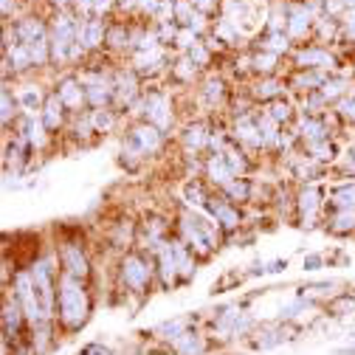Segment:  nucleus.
I'll return each mask as SVG.
<instances>
[{"mask_svg":"<svg viewBox=\"0 0 355 355\" xmlns=\"http://www.w3.org/2000/svg\"><path fill=\"white\" fill-rule=\"evenodd\" d=\"M57 299H60V319H62V324L68 330H76V327H82L87 322V313H91V299H87V291H85V285L79 279L62 274Z\"/></svg>","mask_w":355,"mask_h":355,"instance_id":"1","label":"nucleus"},{"mask_svg":"<svg viewBox=\"0 0 355 355\" xmlns=\"http://www.w3.org/2000/svg\"><path fill=\"white\" fill-rule=\"evenodd\" d=\"M223 20L234 23L245 37L262 23H268V9L259 0H223Z\"/></svg>","mask_w":355,"mask_h":355,"instance_id":"2","label":"nucleus"},{"mask_svg":"<svg viewBox=\"0 0 355 355\" xmlns=\"http://www.w3.org/2000/svg\"><path fill=\"white\" fill-rule=\"evenodd\" d=\"M161 144H164V132H161L155 124L144 121V124H139V127H132L130 136L124 139V155H130V158H144V155L158 153Z\"/></svg>","mask_w":355,"mask_h":355,"instance_id":"3","label":"nucleus"},{"mask_svg":"<svg viewBox=\"0 0 355 355\" xmlns=\"http://www.w3.org/2000/svg\"><path fill=\"white\" fill-rule=\"evenodd\" d=\"M153 265L141 257V254H127L119 265V277H121V285H127L132 293H144L153 282Z\"/></svg>","mask_w":355,"mask_h":355,"instance_id":"4","label":"nucleus"},{"mask_svg":"<svg viewBox=\"0 0 355 355\" xmlns=\"http://www.w3.org/2000/svg\"><path fill=\"white\" fill-rule=\"evenodd\" d=\"M31 285H34V293H37L42 313H46V319H49L51 310H54V268H51V262H34Z\"/></svg>","mask_w":355,"mask_h":355,"instance_id":"5","label":"nucleus"},{"mask_svg":"<svg viewBox=\"0 0 355 355\" xmlns=\"http://www.w3.org/2000/svg\"><path fill=\"white\" fill-rule=\"evenodd\" d=\"M141 113H144L147 121L155 124L161 132L169 130V124H172V102H169V96L161 94V91H150V94L141 99Z\"/></svg>","mask_w":355,"mask_h":355,"instance_id":"6","label":"nucleus"},{"mask_svg":"<svg viewBox=\"0 0 355 355\" xmlns=\"http://www.w3.org/2000/svg\"><path fill=\"white\" fill-rule=\"evenodd\" d=\"M60 262H62V274H68V277H73L79 282H85L87 277H91V262H87L85 251L79 245H73V243H65L60 248Z\"/></svg>","mask_w":355,"mask_h":355,"instance_id":"7","label":"nucleus"},{"mask_svg":"<svg viewBox=\"0 0 355 355\" xmlns=\"http://www.w3.org/2000/svg\"><path fill=\"white\" fill-rule=\"evenodd\" d=\"M211 220H217V226L223 232H234L240 226V211L232 206V200L226 195H209V203H206Z\"/></svg>","mask_w":355,"mask_h":355,"instance_id":"8","label":"nucleus"},{"mask_svg":"<svg viewBox=\"0 0 355 355\" xmlns=\"http://www.w3.org/2000/svg\"><path fill=\"white\" fill-rule=\"evenodd\" d=\"M15 37H17V42H23V46H34V42L51 40V28L42 23L40 17L28 15V17H20L15 23Z\"/></svg>","mask_w":355,"mask_h":355,"instance_id":"9","label":"nucleus"},{"mask_svg":"<svg viewBox=\"0 0 355 355\" xmlns=\"http://www.w3.org/2000/svg\"><path fill=\"white\" fill-rule=\"evenodd\" d=\"M234 139H237L240 147H251V150L265 147L262 132H259V121H257L251 113H245V110H243V113L237 116V121H234Z\"/></svg>","mask_w":355,"mask_h":355,"instance_id":"10","label":"nucleus"},{"mask_svg":"<svg viewBox=\"0 0 355 355\" xmlns=\"http://www.w3.org/2000/svg\"><path fill=\"white\" fill-rule=\"evenodd\" d=\"M57 96L62 99V105H65L68 110H76V113L87 105L85 85L79 82V76H65V79H60V85H57Z\"/></svg>","mask_w":355,"mask_h":355,"instance_id":"11","label":"nucleus"},{"mask_svg":"<svg viewBox=\"0 0 355 355\" xmlns=\"http://www.w3.org/2000/svg\"><path fill=\"white\" fill-rule=\"evenodd\" d=\"M336 65V57L324 49H316V46H310V49H299L296 51V68L302 71H327Z\"/></svg>","mask_w":355,"mask_h":355,"instance_id":"12","label":"nucleus"},{"mask_svg":"<svg viewBox=\"0 0 355 355\" xmlns=\"http://www.w3.org/2000/svg\"><path fill=\"white\" fill-rule=\"evenodd\" d=\"M164 68H166V51L161 46L150 51H136V57H132V71L139 76H155Z\"/></svg>","mask_w":355,"mask_h":355,"instance_id":"13","label":"nucleus"},{"mask_svg":"<svg viewBox=\"0 0 355 355\" xmlns=\"http://www.w3.org/2000/svg\"><path fill=\"white\" fill-rule=\"evenodd\" d=\"M214 327H217V333H223V336H237V333H245L251 327V319L237 307H226L223 313L214 319Z\"/></svg>","mask_w":355,"mask_h":355,"instance_id":"14","label":"nucleus"},{"mask_svg":"<svg viewBox=\"0 0 355 355\" xmlns=\"http://www.w3.org/2000/svg\"><path fill=\"white\" fill-rule=\"evenodd\" d=\"M206 178L211 184H217L220 189H226L232 181H234V169L229 166V161L223 158V153H211L209 161H206Z\"/></svg>","mask_w":355,"mask_h":355,"instance_id":"15","label":"nucleus"},{"mask_svg":"<svg viewBox=\"0 0 355 355\" xmlns=\"http://www.w3.org/2000/svg\"><path fill=\"white\" fill-rule=\"evenodd\" d=\"M158 274H161V282L164 285H172L175 279H181L178 277V259H175V248H172V240H164L158 248Z\"/></svg>","mask_w":355,"mask_h":355,"instance_id":"16","label":"nucleus"},{"mask_svg":"<svg viewBox=\"0 0 355 355\" xmlns=\"http://www.w3.org/2000/svg\"><path fill=\"white\" fill-rule=\"evenodd\" d=\"M113 85H116V99L121 105H130L139 94V73L136 71H119L113 76Z\"/></svg>","mask_w":355,"mask_h":355,"instance_id":"17","label":"nucleus"},{"mask_svg":"<svg viewBox=\"0 0 355 355\" xmlns=\"http://www.w3.org/2000/svg\"><path fill=\"white\" fill-rule=\"evenodd\" d=\"M299 136L307 144H316V141L330 139V127H327V121L322 116H304L302 119V127H299Z\"/></svg>","mask_w":355,"mask_h":355,"instance_id":"18","label":"nucleus"},{"mask_svg":"<svg viewBox=\"0 0 355 355\" xmlns=\"http://www.w3.org/2000/svg\"><path fill=\"white\" fill-rule=\"evenodd\" d=\"M23 316H26V310H23V304L15 299H9L6 302V307H3V336H6V344L12 341V338H17V333H20V324H23Z\"/></svg>","mask_w":355,"mask_h":355,"instance_id":"19","label":"nucleus"},{"mask_svg":"<svg viewBox=\"0 0 355 355\" xmlns=\"http://www.w3.org/2000/svg\"><path fill=\"white\" fill-rule=\"evenodd\" d=\"M65 105H62V99L57 96V91L46 99V105H42V124H46L49 130H60L62 127V121H65Z\"/></svg>","mask_w":355,"mask_h":355,"instance_id":"20","label":"nucleus"},{"mask_svg":"<svg viewBox=\"0 0 355 355\" xmlns=\"http://www.w3.org/2000/svg\"><path fill=\"white\" fill-rule=\"evenodd\" d=\"M251 96L257 99V102H274V99H279L282 96V82L279 79H274V76H262L254 87H251Z\"/></svg>","mask_w":355,"mask_h":355,"instance_id":"21","label":"nucleus"},{"mask_svg":"<svg viewBox=\"0 0 355 355\" xmlns=\"http://www.w3.org/2000/svg\"><path fill=\"white\" fill-rule=\"evenodd\" d=\"M296 206H299V211H302L304 220H313L316 211L322 209V192L316 187H304L299 192V198H296Z\"/></svg>","mask_w":355,"mask_h":355,"instance_id":"22","label":"nucleus"},{"mask_svg":"<svg viewBox=\"0 0 355 355\" xmlns=\"http://www.w3.org/2000/svg\"><path fill=\"white\" fill-rule=\"evenodd\" d=\"M6 73L15 68V71H26V68H34V60H31V51L28 46H23V42H17V46L6 49V62H3Z\"/></svg>","mask_w":355,"mask_h":355,"instance_id":"23","label":"nucleus"},{"mask_svg":"<svg viewBox=\"0 0 355 355\" xmlns=\"http://www.w3.org/2000/svg\"><path fill=\"white\" fill-rule=\"evenodd\" d=\"M327 229L333 234H349V232H355V209H336L327 217Z\"/></svg>","mask_w":355,"mask_h":355,"instance_id":"24","label":"nucleus"},{"mask_svg":"<svg viewBox=\"0 0 355 355\" xmlns=\"http://www.w3.org/2000/svg\"><path fill=\"white\" fill-rule=\"evenodd\" d=\"M324 82H327V73L324 71H302V73H296L293 76V87L296 91H307V94H316L319 87H324Z\"/></svg>","mask_w":355,"mask_h":355,"instance_id":"25","label":"nucleus"},{"mask_svg":"<svg viewBox=\"0 0 355 355\" xmlns=\"http://www.w3.org/2000/svg\"><path fill=\"white\" fill-rule=\"evenodd\" d=\"M209 141H211V132L206 130V124H203V121H195V124H189V127H187V132H184V144H187L189 150L200 153Z\"/></svg>","mask_w":355,"mask_h":355,"instance_id":"26","label":"nucleus"},{"mask_svg":"<svg viewBox=\"0 0 355 355\" xmlns=\"http://www.w3.org/2000/svg\"><path fill=\"white\" fill-rule=\"evenodd\" d=\"M203 99H206V105H211V107L223 105V99H226V82L220 79V76H209V79L203 82Z\"/></svg>","mask_w":355,"mask_h":355,"instance_id":"27","label":"nucleus"},{"mask_svg":"<svg viewBox=\"0 0 355 355\" xmlns=\"http://www.w3.org/2000/svg\"><path fill=\"white\" fill-rule=\"evenodd\" d=\"M17 102H20V107H23L28 116H34L42 105H46V102H42V91H40L37 85H26L23 91H20V96H17Z\"/></svg>","mask_w":355,"mask_h":355,"instance_id":"28","label":"nucleus"},{"mask_svg":"<svg viewBox=\"0 0 355 355\" xmlns=\"http://www.w3.org/2000/svg\"><path fill=\"white\" fill-rule=\"evenodd\" d=\"M277 65H279V54H274V51H257L254 57H251V68L257 71V73H262V76H271L274 71H277Z\"/></svg>","mask_w":355,"mask_h":355,"instance_id":"29","label":"nucleus"},{"mask_svg":"<svg viewBox=\"0 0 355 355\" xmlns=\"http://www.w3.org/2000/svg\"><path fill=\"white\" fill-rule=\"evenodd\" d=\"M223 158L229 161V166L234 169V175L240 178V175H245V169H248V158H245V153H243V147L240 144H226L223 150Z\"/></svg>","mask_w":355,"mask_h":355,"instance_id":"30","label":"nucleus"},{"mask_svg":"<svg viewBox=\"0 0 355 355\" xmlns=\"http://www.w3.org/2000/svg\"><path fill=\"white\" fill-rule=\"evenodd\" d=\"M330 206L333 209H355V181L333 189L330 192Z\"/></svg>","mask_w":355,"mask_h":355,"instance_id":"31","label":"nucleus"},{"mask_svg":"<svg viewBox=\"0 0 355 355\" xmlns=\"http://www.w3.org/2000/svg\"><path fill=\"white\" fill-rule=\"evenodd\" d=\"M349 79H344V76H327V82H324V87H322V96L324 99H330V102H338L347 91H349Z\"/></svg>","mask_w":355,"mask_h":355,"instance_id":"32","label":"nucleus"},{"mask_svg":"<svg viewBox=\"0 0 355 355\" xmlns=\"http://www.w3.org/2000/svg\"><path fill=\"white\" fill-rule=\"evenodd\" d=\"M172 76H175V79H181V82H192V79L198 76V65H195V60H192L189 54H181V57H178V62L172 65Z\"/></svg>","mask_w":355,"mask_h":355,"instance_id":"33","label":"nucleus"},{"mask_svg":"<svg viewBox=\"0 0 355 355\" xmlns=\"http://www.w3.org/2000/svg\"><path fill=\"white\" fill-rule=\"evenodd\" d=\"M184 200H187L189 206H195V209H203V206L209 203V192H206V187H203L200 181H189V184L184 187Z\"/></svg>","mask_w":355,"mask_h":355,"instance_id":"34","label":"nucleus"},{"mask_svg":"<svg viewBox=\"0 0 355 355\" xmlns=\"http://www.w3.org/2000/svg\"><path fill=\"white\" fill-rule=\"evenodd\" d=\"M336 113L344 119V121H349V124H355V85L349 87V91L336 102Z\"/></svg>","mask_w":355,"mask_h":355,"instance_id":"35","label":"nucleus"},{"mask_svg":"<svg viewBox=\"0 0 355 355\" xmlns=\"http://www.w3.org/2000/svg\"><path fill=\"white\" fill-rule=\"evenodd\" d=\"M105 42L110 49H130V28L127 26H110L105 34Z\"/></svg>","mask_w":355,"mask_h":355,"instance_id":"36","label":"nucleus"},{"mask_svg":"<svg viewBox=\"0 0 355 355\" xmlns=\"http://www.w3.org/2000/svg\"><path fill=\"white\" fill-rule=\"evenodd\" d=\"M91 119H94L96 132H110V130L116 127V113H113L110 107H96V110L91 113Z\"/></svg>","mask_w":355,"mask_h":355,"instance_id":"37","label":"nucleus"},{"mask_svg":"<svg viewBox=\"0 0 355 355\" xmlns=\"http://www.w3.org/2000/svg\"><path fill=\"white\" fill-rule=\"evenodd\" d=\"M265 113H268L274 121H279V124H285L291 116H293V110H291V102L288 99H274V102H268V107H265Z\"/></svg>","mask_w":355,"mask_h":355,"instance_id":"38","label":"nucleus"},{"mask_svg":"<svg viewBox=\"0 0 355 355\" xmlns=\"http://www.w3.org/2000/svg\"><path fill=\"white\" fill-rule=\"evenodd\" d=\"M223 192H226L229 200H251V184L245 181V178H234Z\"/></svg>","mask_w":355,"mask_h":355,"instance_id":"39","label":"nucleus"},{"mask_svg":"<svg viewBox=\"0 0 355 355\" xmlns=\"http://www.w3.org/2000/svg\"><path fill=\"white\" fill-rule=\"evenodd\" d=\"M175 347L181 349V352H187V355H195V352H203V341H200V336L198 333H184L181 338H175Z\"/></svg>","mask_w":355,"mask_h":355,"instance_id":"40","label":"nucleus"},{"mask_svg":"<svg viewBox=\"0 0 355 355\" xmlns=\"http://www.w3.org/2000/svg\"><path fill=\"white\" fill-rule=\"evenodd\" d=\"M307 150H310V158H316V161H333L336 158V144L330 139L316 141V144H307Z\"/></svg>","mask_w":355,"mask_h":355,"instance_id":"41","label":"nucleus"},{"mask_svg":"<svg viewBox=\"0 0 355 355\" xmlns=\"http://www.w3.org/2000/svg\"><path fill=\"white\" fill-rule=\"evenodd\" d=\"M158 333H164L166 338H181L187 333V319H175V322H166L158 327Z\"/></svg>","mask_w":355,"mask_h":355,"instance_id":"42","label":"nucleus"},{"mask_svg":"<svg viewBox=\"0 0 355 355\" xmlns=\"http://www.w3.org/2000/svg\"><path fill=\"white\" fill-rule=\"evenodd\" d=\"M20 102L17 99H12V91L9 87H3V124H12V119H15V107H17Z\"/></svg>","mask_w":355,"mask_h":355,"instance_id":"43","label":"nucleus"},{"mask_svg":"<svg viewBox=\"0 0 355 355\" xmlns=\"http://www.w3.org/2000/svg\"><path fill=\"white\" fill-rule=\"evenodd\" d=\"M341 34H344L349 42H355V12H347V15H344V23H341Z\"/></svg>","mask_w":355,"mask_h":355,"instance_id":"44","label":"nucleus"},{"mask_svg":"<svg viewBox=\"0 0 355 355\" xmlns=\"http://www.w3.org/2000/svg\"><path fill=\"white\" fill-rule=\"evenodd\" d=\"M195 3V9L200 12V15H211L214 9H217V0H192Z\"/></svg>","mask_w":355,"mask_h":355,"instance_id":"45","label":"nucleus"},{"mask_svg":"<svg viewBox=\"0 0 355 355\" xmlns=\"http://www.w3.org/2000/svg\"><path fill=\"white\" fill-rule=\"evenodd\" d=\"M116 0H96V6H94V17H105L110 9H113Z\"/></svg>","mask_w":355,"mask_h":355,"instance_id":"46","label":"nucleus"},{"mask_svg":"<svg viewBox=\"0 0 355 355\" xmlns=\"http://www.w3.org/2000/svg\"><path fill=\"white\" fill-rule=\"evenodd\" d=\"M82 355H110V349H105L102 344H91V347H87Z\"/></svg>","mask_w":355,"mask_h":355,"instance_id":"47","label":"nucleus"},{"mask_svg":"<svg viewBox=\"0 0 355 355\" xmlns=\"http://www.w3.org/2000/svg\"><path fill=\"white\" fill-rule=\"evenodd\" d=\"M319 265H322V257H316V254H313V257H304V268H307V271H316Z\"/></svg>","mask_w":355,"mask_h":355,"instance_id":"48","label":"nucleus"},{"mask_svg":"<svg viewBox=\"0 0 355 355\" xmlns=\"http://www.w3.org/2000/svg\"><path fill=\"white\" fill-rule=\"evenodd\" d=\"M347 169H349V172L355 175V147H352V150L347 153Z\"/></svg>","mask_w":355,"mask_h":355,"instance_id":"49","label":"nucleus"},{"mask_svg":"<svg viewBox=\"0 0 355 355\" xmlns=\"http://www.w3.org/2000/svg\"><path fill=\"white\" fill-rule=\"evenodd\" d=\"M3 17H12V0H3Z\"/></svg>","mask_w":355,"mask_h":355,"instance_id":"50","label":"nucleus"},{"mask_svg":"<svg viewBox=\"0 0 355 355\" xmlns=\"http://www.w3.org/2000/svg\"><path fill=\"white\" fill-rule=\"evenodd\" d=\"M71 0H54V6H60V12H62V6H68Z\"/></svg>","mask_w":355,"mask_h":355,"instance_id":"51","label":"nucleus"}]
</instances>
